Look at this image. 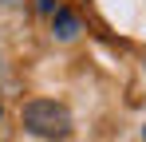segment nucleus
I'll return each instance as SVG.
<instances>
[{
  "label": "nucleus",
  "instance_id": "obj_1",
  "mask_svg": "<svg viewBox=\"0 0 146 142\" xmlns=\"http://www.w3.org/2000/svg\"><path fill=\"white\" fill-rule=\"evenodd\" d=\"M20 122H24L28 134L51 138V142L71 134V111H67L63 103H55V99H32V103H24Z\"/></svg>",
  "mask_w": 146,
  "mask_h": 142
},
{
  "label": "nucleus",
  "instance_id": "obj_2",
  "mask_svg": "<svg viewBox=\"0 0 146 142\" xmlns=\"http://www.w3.org/2000/svg\"><path fill=\"white\" fill-rule=\"evenodd\" d=\"M51 32H55V40H75L79 36V16L67 12V8H55L51 12Z\"/></svg>",
  "mask_w": 146,
  "mask_h": 142
},
{
  "label": "nucleus",
  "instance_id": "obj_3",
  "mask_svg": "<svg viewBox=\"0 0 146 142\" xmlns=\"http://www.w3.org/2000/svg\"><path fill=\"white\" fill-rule=\"evenodd\" d=\"M142 138H146V130H142Z\"/></svg>",
  "mask_w": 146,
  "mask_h": 142
}]
</instances>
